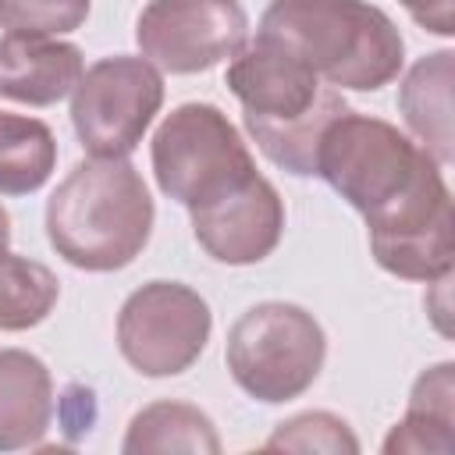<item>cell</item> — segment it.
Returning <instances> with one entry per match:
<instances>
[{"label":"cell","mask_w":455,"mask_h":455,"mask_svg":"<svg viewBox=\"0 0 455 455\" xmlns=\"http://www.w3.org/2000/svg\"><path fill=\"white\" fill-rule=\"evenodd\" d=\"M323 178L366 220L373 259L405 281L451 274V192L441 164L384 117L338 114L316 146Z\"/></svg>","instance_id":"obj_1"},{"label":"cell","mask_w":455,"mask_h":455,"mask_svg":"<svg viewBox=\"0 0 455 455\" xmlns=\"http://www.w3.org/2000/svg\"><path fill=\"white\" fill-rule=\"evenodd\" d=\"M224 85L242 103V121L259 153L295 178L316 174L323 128L348 110L341 89L316 78L295 53L256 36L231 57Z\"/></svg>","instance_id":"obj_2"},{"label":"cell","mask_w":455,"mask_h":455,"mask_svg":"<svg viewBox=\"0 0 455 455\" xmlns=\"http://www.w3.org/2000/svg\"><path fill=\"white\" fill-rule=\"evenodd\" d=\"M153 220V196L128 156L78 160L46 199L50 245L89 274L128 267L146 249Z\"/></svg>","instance_id":"obj_3"},{"label":"cell","mask_w":455,"mask_h":455,"mask_svg":"<svg viewBox=\"0 0 455 455\" xmlns=\"http://www.w3.org/2000/svg\"><path fill=\"white\" fill-rule=\"evenodd\" d=\"M256 36L295 53L334 89L377 92L405 64L398 25L370 0H270Z\"/></svg>","instance_id":"obj_4"},{"label":"cell","mask_w":455,"mask_h":455,"mask_svg":"<svg viewBox=\"0 0 455 455\" xmlns=\"http://www.w3.org/2000/svg\"><path fill=\"white\" fill-rule=\"evenodd\" d=\"M224 359L231 380L263 405L306 395L327 359L320 320L295 302H256L228 331Z\"/></svg>","instance_id":"obj_5"},{"label":"cell","mask_w":455,"mask_h":455,"mask_svg":"<svg viewBox=\"0 0 455 455\" xmlns=\"http://www.w3.org/2000/svg\"><path fill=\"white\" fill-rule=\"evenodd\" d=\"M149 160L156 188L185 210L217 203L259 174L249 142L213 103L174 107L153 132Z\"/></svg>","instance_id":"obj_6"},{"label":"cell","mask_w":455,"mask_h":455,"mask_svg":"<svg viewBox=\"0 0 455 455\" xmlns=\"http://www.w3.org/2000/svg\"><path fill=\"white\" fill-rule=\"evenodd\" d=\"M164 107V75L142 53L89 64L71 92V124L89 156H128Z\"/></svg>","instance_id":"obj_7"},{"label":"cell","mask_w":455,"mask_h":455,"mask_svg":"<svg viewBox=\"0 0 455 455\" xmlns=\"http://www.w3.org/2000/svg\"><path fill=\"white\" fill-rule=\"evenodd\" d=\"M213 331L206 299L181 281L135 288L117 313V348L142 377H178L192 370Z\"/></svg>","instance_id":"obj_8"},{"label":"cell","mask_w":455,"mask_h":455,"mask_svg":"<svg viewBox=\"0 0 455 455\" xmlns=\"http://www.w3.org/2000/svg\"><path fill=\"white\" fill-rule=\"evenodd\" d=\"M249 39L238 0H149L135 21V43L149 64L171 75H199L235 57Z\"/></svg>","instance_id":"obj_9"},{"label":"cell","mask_w":455,"mask_h":455,"mask_svg":"<svg viewBox=\"0 0 455 455\" xmlns=\"http://www.w3.org/2000/svg\"><path fill=\"white\" fill-rule=\"evenodd\" d=\"M188 220L199 249L210 259L228 267H249L267 259L281 245L284 199L263 174H256L224 199L188 210Z\"/></svg>","instance_id":"obj_10"},{"label":"cell","mask_w":455,"mask_h":455,"mask_svg":"<svg viewBox=\"0 0 455 455\" xmlns=\"http://www.w3.org/2000/svg\"><path fill=\"white\" fill-rule=\"evenodd\" d=\"M85 57L57 36H0V96L28 107H53L75 92Z\"/></svg>","instance_id":"obj_11"},{"label":"cell","mask_w":455,"mask_h":455,"mask_svg":"<svg viewBox=\"0 0 455 455\" xmlns=\"http://www.w3.org/2000/svg\"><path fill=\"white\" fill-rule=\"evenodd\" d=\"M53 423L50 366L25 348H0V451L36 448Z\"/></svg>","instance_id":"obj_12"},{"label":"cell","mask_w":455,"mask_h":455,"mask_svg":"<svg viewBox=\"0 0 455 455\" xmlns=\"http://www.w3.org/2000/svg\"><path fill=\"white\" fill-rule=\"evenodd\" d=\"M451 68H455V53L434 50V53L419 57L398 85V110H402L409 132L441 167H448L455 156V146H451Z\"/></svg>","instance_id":"obj_13"},{"label":"cell","mask_w":455,"mask_h":455,"mask_svg":"<svg viewBox=\"0 0 455 455\" xmlns=\"http://www.w3.org/2000/svg\"><path fill=\"white\" fill-rule=\"evenodd\" d=\"M451 427H455V363L444 359L416 377L405 416L384 437V455H395V451L451 455L455 448Z\"/></svg>","instance_id":"obj_14"},{"label":"cell","mask_w":455,"mask_h":455,"mask_svg":"<svg viewBox=\"0 0 455 455\" xmlns=\"http://www.w3.org/2000/svg\"><path fill=\"white\" fill-rule=\"evenodd\" d=\"M124 455H149V451H199V455H217L220 437L213 419L192 405V402H174L160 398L142 405L124 430L121 441Z\"/></svg>","instance_id":"obj_15"},{"label":"cell","mask_w":455,"mask_h":455,"mask_svg":"<svg viewBox=\"0 0 455 455\" xmlns=\"http://www.w3.org/2000/svg\"><path fill=\"white\" fill-rule=\"evenodd\" d=\"M57 167V139L46 121L0 110V196L39 192Z\"/></svg>","instance_id":"obj_16"},{"label":"cell","mask_w":455,"mask_h":455,"mask_svg":"<svg viewBox=\"0 0 455 455\" xmlns=\"http://www.w3.org/2000/svg\"><path fill=\"white\" fill-rule=\"evenodd\" d=\"M60 299V281L39 259L0 252V331L39 327Z\"/></svg>","instance_id":"obj_17"},{"label":"cell","mask_w":455,"mask_h":455,"mask_svg":"<svg viewBox=\"0 0 455 455\" xmlns=\"http://www.w3.org/2000/svg\"><path fill=\"white\" fill-rule=\"evenodd\" d=\"M267 451H327V455H355L359 451V437L352 434V427L327 412V409H309V412H295L288 419H281L274 427V434L263 441Z\"/></svg>","instance_id":"obj_18"},{"label":"cell","mask_w":455,"mask_h":455,"mask_svg":"<svg viewBox=\"0 0 455 455\" xmlns=\"http://www.w3.org/2000/svg\"><path fill=\"white\" fill-rule=\"evenodd\" d=\"M92 0H0V28L25 36H64L85 25Z\"/></svg>","instance_id":"obj_19"},{"label":"cell","mask_w":455,"mask_h":455,"mask_svg":"<svg viewBox=\"0 0 455 455\" xmlns=\"http://www.w3.org/2000/svg\"><path fill=\"white\" fill-rule=\"evenodd\" d=\"M398 4L409 11V18L419 28H427L441 39H448L455 32V0H398Z\"/></svg>","instance_id":"obj_20"},{"label":"cell","mask_w":455,"mask_h":455,"mask_svg":"<svg viewBox=\"0 0 455 455\" xmlns=\"http://www.w3.org/2000/svg\"><path fill=\"white\" fill-rule=\"evenodd\" d=\"M11 245V213L0 206V252H7Z\"/></svg>","instance_id":"obj_21"}]
</instances>
